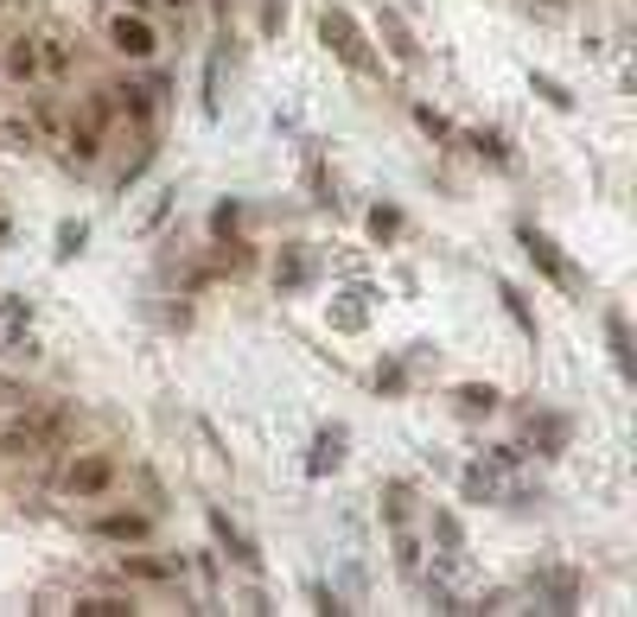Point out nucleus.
<instances>
[{
	"mask_svg": "<svg viewBox=\"0 0 637 617\" xmlns=\"http://www.w3.org/2000/svg\"><path fill=\"white\" fill-rule=\"evenodd\" d=\"M434 542H440V560H459L465 554V529H459L452 509H434Z\"/></svg>",
	"mask_w": 637,
	"mask_h": 617,
	"instance_id": "nucleus-19",
	"label": "nucleus"
},
{
	"mask_svg": "<svg viewBox=\"0 0 637 617\" xmlns=\"http://www.w3.org/2000/svg\"><path fill=\"white\" fill-rule=\"evenodd\" d=\"M459 490H465V503H497V472H485V465H465Z\"/></svg>",
	"mask_w": 637,
	"mask_h": 617,
	"instance_id": "nucleus-21",
	"label": "nucleus"
},
{
	"mask_svg": "<svg viewBox=\"0 0 637 617\" xmlns=\"http://www.w3.org/2000/svg\"><path fill=\"white\" fill-rule=\"evenodd\" d=\"M109 51L128 58V64H148L153 51H160V26H153L148 13H128V7H121L109 20Z\"/></svg>",
	"mask_w": 637,
	"mask_h": 617,
	"instance_id": "nucleus-4",
	"label": "nucleus"
},
{
	"mask_svg": "<svg viewBox=\"0 0 637 617\" xmlns=\"http://www.w3.org/2000/svg\"><path fill=\"white\" fill-rule=\"evenodd\" d=\"M396 567H402L409 580H421V542L409 535V522H396Z\"/></svg>",
	"mask_w": 637,
	"mask_h": 617,
	"instance_id": "nucleus-26",
	"label": "nucleus"
},
{
	"mask_svg": "<svg viewBox=\"0 0 637 617\" xmlns=\"http://www.w3.org/2000/svg\"><path fill=\"white\" fill-rule=\"evenodd\" d=\"M274 281H281V287H300V281H306V254L287 249L281 261H274Z\"/></svg>",
	"mask_w": 637,
	"mask_h": 617,
	"instance_id": "nucleus-31",
	"label": "nucleus"
},
{
	"mask_svg": "<svg viewBox=\"0 0 637 617\" xmlns=\"http://www.w3.org/2000/svg\"><path fill=\"white\" fill-rule=\"evenodd\" d=\"M76 71V51L64 33H38V76H51V83H64Z\"/></svg>",
	"mask_w": 637,
	"mask_h": 617,
	"instance_id": "nucleus-11",
	"label": "nucleus"
},
{
	"mask_svg": "<svg viewBox=\"0 0 637 617\" xmlns=\"http://www.w3.org/2000/svg\"><path fill=\"white\" fill-rule=\"evenodd\" d=\"M224 109V51H211V64H204V115Z\"/></svg>",
	"mask_w": 637,
	"mask_h": 617,
	"instance_id": "nucleus-27",
	"label": "nucleus"
},
{
	"mask_svg": "<svg viewBox=\"0 0 637 617\" xmlns=\"http://www.w3.org/2000/svg\"><path fill=\"white\" fill-rule=\"evenodd\" d=\"M64 146H71L76 166H96V159H103V134H96V128H90L83 115H76L71 128H64Z\"/></svg>",
	"mask_w": 637,
	"mask_h": 617,
	"instance_id": "nucleus-14",
	"label": "nucleus"
},
{
	"mask_svg": "<svg viewBox=\"0 0 637 617\" xmlns=\"http://www.w3.org/2000/svg\"><path fill=\"white\" fill-rule=\"evenodd\" d=\"M517 242H523V254H529V261H535V268H542V274H548V281H555L562 293H580V274H574V261L555 249V236H542L535 223H523V229H517Z\"/></svg>",
	"mask_w": 637,
	"mask_h": 617,
	"instance_id": "nucleus-5",
	"label": "nucleus"
},
{
	"mask_svg": "<svg viewBox=\"0 0 637 617\" xmlns=\"http://www.w3.org/2000/svg\"><path fill=\"white\" fill-rule=\"evenodd\" d=\"M465 146H472L479 159H491V166H510V141H504L497 128H479V134H465Z\"/></svg>",
	"mask_w": 637,
	"mask_h": 617,
	"instance_id": "nucleus-22",
	"label": "nucleus"
},
{
	"mask_svg": "<svg viewBox=\"0 0 637 617\" xmlns=\"http://www.w3.org/2000/svg\"><path fill=\"white\" fill-rule=\"evenodd\" d=\"M153 153H160V146H153V141H141V153H134V159H128V166L115 173V191H121V198H128V191L141 185V173H148V166H153Z\"/></svg>",
	"mask_w": 637,
	"mask_h": 617,
	"instance_id": "nucleus-25",
	"label": "nucleus"
},
{
	"mask_svg": "<svg viewBox=\"0 0 637 617\" xmlns=\"http://www.w3.org/2000/svg\"><path fill=\"white\" fill-rule=\"evenodd\" d=\"M26 109H33V121H26V128H33V134H64V109H58V103H51V96H33V103H26Z\"/></svg>",
	"mask_w": 637,
	"mask_h": 617,
	"instance_id": "nucleus-24",
	"label": "nucleus"
},
{
	"mask_svg": "<svg viewBox=\"0 0 637 617\" xmlns=\"http://www.w3.org/2000/svg\"><path fill=\"white\" fill-rule=\"evenodd\" d=\"M204 522H211V542L224 547V554L236 560V567H243V573H262V547L249 542V535H243V529L229 522L224 509H204Z\"/></svg>",
	"mask_w": 637,
	"mask_h": 617,
	"instance_id": "nucleus-9",
	"label": "nucleus"
},
{
	"mask_svg": "<svg viewBox=\"0 0 637 617\" xmlns=\"http://www.w3.org/2000/svg\"><path fill=\"white\" fill-rule=\"evenodd\" d=\"M90 535L96 542H115V547H141V542H153V515L148 509H109V515L90 522Z\"/></svg>",
	"mask_w": 637,
	"mask_h": 617,
	"instance_id": "nucleus-7",
	"label": "nucleus"
},
{
	"mask_svg": "<svg viewBox=\"0 0 637 617\" xmlns=\"http://www.w3.org/2000/svg\"><path fill=\"white\" fill-rule=\"evenodd\" d=\"M529 446H535L542 459H555V452L567 446V420H562V414H542V420H529Z\"/></svg>",
	"mask_w": 637,
	"mask_h": 617,
	"instance_id": "nucleus-16",
	"label": "nucleus"
},
{
	"mask_svg": "<svg viewBox=\"0 0 637 617\" xmlns=\"http://www.w3.org/2000/svg\"><path fill=\"white\" fill-rule=\"evenodd\" d=\"M71 612L76 617H134L141 605H134V598H121V592H96V598H76Z\"/></svg>",
	"mask_w": 637,
	"mask_h": 617,
	"instance_id": "nucleus-18",
	"label": "nucleus"
},
{
	"mask_svg": "<svg viewBox=\"0 0 637 617\" xmlns=\"http://www.w3.org/2000/svg\"><path fill=\"white\" fill-rule=\"evenodd\" d=\"M452 401H459V414H491V407H497V389H491V382H459Z\"/></svg>",
	"mask_w": 637,
	"mask_h": 617,
	"instance_id": "nucleus-23",
	"label": "nucleus"
},
{
	"mask_svg": "<svg viewBox=\"0 0 637 617\" xmlns=\"http://www.w3.org/2000/svg\"><path fill=\"white\" fill-rule=\"evenodd\" d=\"M370 236L376 242H396V236H402V211H396V204H376L370 211Z\"/></svg>",
	"mask_w": 637,
	"mask_h": 617,
	"instance_id": "nucleus-28",
	"label": "nucleus"
},
{
	"mask_svg": "<svg viewBox=\"0 0 637 617\" xmlns=\"http://www.w3.org/2000/svg\"><path fill=\"white\" fill-rule=\"evenodd\" d=\"M71 427V407H20L7 427H0V459H38V452H58V439Z\"/></svg>",
	"mask_w": 637,
	"mask_h": 617,
	"instance_id": "nucleus-1",
	"label": "nucleus"
},
{
	"mask_svg": "<svg viewBox=\"0 0 637 617\" xmlns=\"http://www.w3.org/2000/svg\"><path fill=\"white\" fill-rule=\"evenodd\" d=\"M83 242H90V229H83V223H58V261H76Z\"/></svg>",
	"mask_w": 637,
	"mask_h": 617,
	"instance_id": "nucleus-30",
	"label": "nucleus"
},
{
	"mask_svg": "<svg viewBox=\"0 0 637 617\" xmlns=\"http://www.w3.org/2000/svg\"><path fill=\"white\" fill-rule=\"evenodd\" d=\"M160 96H166V76H148V83H115L109 103L121 121H134V128H148L153 109H160Z\"/></svg>",
	"mask_w": 637,
	"mask_h": 617,
	"instance_id": "nucleus-8",
	"label": "nucleus"
},
{
	"mask_svg": "<svg viewBox=\"0 0 637 617\" xmlns=\"http://www.w3.org/2000/svg\"><path fill=\"white\" fill-rule=\"evenodd\" d=\"M236 217H243V204L229 198V204H217V211H211V229H217V236H229V229H236Z\"/></svg>",
	"mask_w": 637,
	"mask_h": 617,
	"instance_id": "nucleus-33",
	"label": "nucleus"
},
{
	"mask_svg": "<svg viewBox=\"0 0 637 617\" xmlns=\"http://www.w3.org/2000/svg\"><path fill=\"white\" fill-rule=\"evenodd\" d=\"M605 344H612V364H618V376L632 382L637 364H632V325H625V312H605Z\"/></svg>",
	"mask_w": 637,
	"mask_h": 617,
	"instance_id": "nucleus-13",
	"label": "nucleus"
},
{
	"mask_svg": "<svg viewBox=\"0 0 637 617\" xmlns=\"http://www.w3.org/2000/svg\"><path fill=\"white\" fill-rule=\"evenodd\" d=\"M542 592H548V612H574V605H580V580H574V573H562V567H555V573H542Z\"/></svg>",
	"mask_w": 637,
	"mask_h": 617,
	"instance_id": "nucleus-17",
	"label": "nucleus"
},
{
	"mask_svg": "<svg viewBox=\"0 0 637 617\" xmlns=\"http://www.w3.org/2000/svg\"><path fill=\"white\" fill-rule=\"evenodd\" d=\"M0 13H7V0H0Z\"/></svg>",
	"mask_w": 637,
	"mask_h": 617,
	"instance_id": "nucleus-40",
	"label": "nucleus"
},
{
	"mask_svg": "<svg viewBox=\"0 0 637 617\" xmlns=\"http://www.w3.org/2000/svg\"><path fill=\"white\" fill-rule=\"evenodd\" d=\"M338 459H344V427H326V434L312 439V459H306V472L326 477V472H338Z\"/></svg>",
	"mask_w": 637,
	"mask_h": 617,
	"instance_id": "nucleus-15",
	"label": "nucleus"
},
{
	"mask_svg": "<svg viewBox=\"0 0 637 617\" xmlns=\"http://www.w3.org/2000/svg\"><path fill=\"white\" fill-rule=\"evenodd\" d=\"M115 580H121V585H173V580H179V560H153V554H121V560H115Z\"/></svg>",
	"mask_w": 637,
	"mask_h": 617,
	"instance_id": "nucleus-10",
	"label": "nucleus"
},
{
	"mask_svg": "<svg viewBox=\"0 0 637 617\" xmlns=\"http://www.w3.org/2000/svg\"><path fill=\"white\" fill-rule=\"evenodd\" d=\"M319 38L332 45V58L344 64L351 76H376V51H370V38H364V26L344 13V7H326L319 13Z\"/></svg>",
	"mask_w": 637,
	"mask_h": 617,
	"instance_id": "nucleus-2",
	"label": "nucleus"
},
{
	"mask_svg": "<svg viewBox=\"0 0 637 617\" xmlns=\"http://www.w3.org/2000/svg\"><path fill=\"white\" fill-rule=\"evenodd\" d=\"M115 7H128V13H148L153 0H115Z\"/></svg>",
	"mask_w": 637,
	"mask_h": 617,
	"instance_id": "nucleus-37",
	"label": "nucleus"
},
{
	"mask_svg": "<svg viewBox=\"0 0 637 617\" xmlns=\"http://www.w3.org/2000/svg\"><path fill=\"white\" fill-rule=\"evenodd\" d=\"M166 7H186V0H166Z\"/></svg>",
	"mask_w": 637,
	"mask_h": 617,
	"instance_id": "nucleus-39",
	"label": "nucleus"
},
{
	"mask_svg": "<svg viewBox=\"0 0 637 617\" xmlns=\"http://www.w3.org/2000/svg\"><path fill=\"white\" fill-rule=\"evenodd\" d=\"M121 465H115V452H71V465H64V503H96V497H109Z\"/></svg>",
	"mask_w": 637,
	"mask_h": 617,
	"instance_id": "nucleus-3",
	"label": "nucleus"
},
{
	"mask_svg": "<svg viewBox=\"0 0 637 617\" xmlns=\"http://www.w3.org/2000/svg\"><path fill=\"white\" fill-rule=\"evenodd\" d=\"M414 121H421V128H427V134H434V141H459V128H452L447 115H434V109H427V103H421V109H414Z\"/></svg>",
	"mask_w": 637,
	"mask_h": 617,
	"instance_id": "nucleus-32",
	"label": "nucleus"
},
{
	"mask_svg": "<svg viewBox=\"0 0 637 617\" xmlns=\"http://www.w3.org/2000/svg\"><path fill=\"white\" fill-rule=\"evenodd\" d=\"M0 76L13 90H33L38 83V33H7L0 38Z\"/></svg>",
	"mask_w": 637,
	"mask_h": 617,
	"instance_id": "nucleus-6",
	"label": "nucleus"
},
{
	"mask_svg": "<svg viewBox=\"0 0 637 617\" xmlns=\"http://www.w3.org/2000/svg\"><path fill=\"white\" fill-rule=\"evenodd\" d=\"M26 401V382H13V376H0V414H13Z\"/></svg>",
	"mask_w": 637,
	"mask_h": 617,
	"instance_id": "nucleus-34",
	"label": "nucleus"
},
{
	"mask_svg": "<svg viewBox=\"0 0 637 617\" xmlns=\"http://www.w3.org/2000/svg\"><path fill=\"white\" fill-rule=\"evenodd\" d=\"M382 45H389V58H396L402 71L421 64V45H414V33H409V20H402V13H382Z\"/></svg>",
	"mask_w": 637,
	"mask_h": 617,
	"instance_id": "nucleus-12",
	"label": "nucleus"
},
{
	"mask_svg": "<svg viewBox=\"0 0 637 617\" xmlns=\"http://www.w3.org/2000/svg\"><path fill=\"white\" fill-rule=\"evenodd\" d=\"M497 299H504V312L517 319V331H523L529 344H535V337H542V325H535V312H529V306H523V293L510 287V281H497Z\"/></svg>",
	"mask_w": 637,
	"mask_h": 617,
	"instance_id": "nucleus-20",
	"label": "nucleus"
},
{
	"mask_svg": "<svg viewBox=\"0 0 637 617\" xmlns=\"http://www.w3.org/2000/svg\"><path fill=\"white\" fill-rule=\"evenodd\" d=\"M262 33H281V0H262Z\"/></svg>",
	"mask_w": 637,
	"mask_h": 617,
	"instance_id": "nucleus-36",
	"label": "nucleus"
},
{
	"mask_svg": "<svg viewBox=\"0 0 637 617\" xmlns=\"http://www.w3.org/2000/svg\"><path fill=\"white\" fill-rule=\"evenodd\" d=\"M332 325L338 331H357V325H364V306H332Z\"/></svg>",
	"mask_w": 637,
	"mask_h": 617,
	"instance_id": "nucleus-35",
	"label": "nucleus"
},
{
	"mask_svg": "<svg viewBox=\"0 0 637 617\" xmlns=\"http://www.w3.org/2000/svg\"><path fill=\"white\" fill-rule=\"evenodd\" d=\"M529 90H535V96H542V103H548V109H574V96H567V90H562V83H555V76H542V71H535V76H529Z\"/></svg>",
	"mask_w": 637,
	"mask_h": 617,
	"instance_id": "nucleus-29",
	"label": "nucleus"
},
{
	"mask_svg": "<svg viewBox=\"0 0 637 617\" xmlns=\"http://www.w3.org/2000/svg\"><path fill=\"white\" fill-rule=\"evenodd\" d=\"M0 242H7V217H0Z\"/></svg>",
	"mask_w": 637,
	"mask_h": 617,
	"instance_id": "nucleus-38",
	"label": "nucleus"
}]
</instances>
